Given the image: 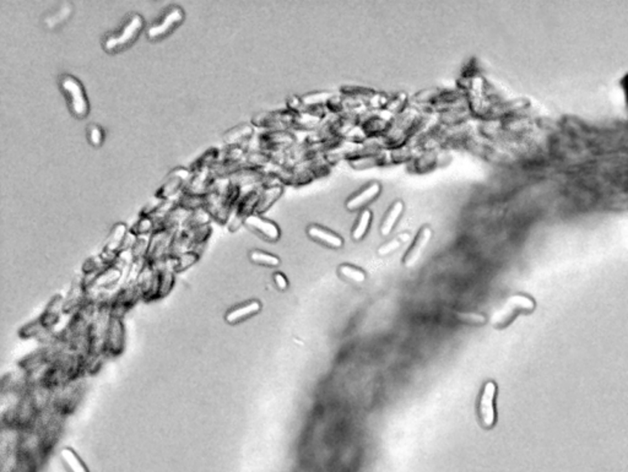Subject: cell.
<instances>
[{"instance_id":"6da1fadb","label":"cell","mask_w":628,"mask_h":472,"mask_svg":"<svg viewBox=\"0 0 628 472\" xmlns=\"http://www.w3.org/2000/svg\"><path fill=\"white\" fill-rule=\"evenodd\" d=\"M145 28V19L139 12H132L114 31L103 36L102 48L108 54H118L129 50Z\"/></svg>"},{"instance_id":"7a4b0ae2","label":"cell","mask_w":628,"mask_h":472,"mask_svg":"<svg viewBox=\"0 0 628 472\" xmlns=\"http://www.w3.org/2000/svg\"><path fill=\"white\" fill-rule=\"evenodd\" d=\"M67 107L74 118L84 120L90 114V101L84 85L72 74H63L58 80Z\"/></svg>"},{"instance_id":"3957f363","label":"cell","mask_w":628,"mask_h":472,"mask_svg":"<svg viewBox=\"0 0 628 472\" xmlns=\"http://www.w3.org/2000/svg\"><path fill=\"white\" fill-rule=\"evenodd\" d=\"M185 12L180 6H169L163 10L146 30V39L151 42H160L174 34L185 23Z\"/></svg>"},{"instance_id":"277c9868","label":"cell","mask_w":628,"mask_h":472,"mask_svg":"<svg viewBox=\"0 0 628 472\" xmlns=\"http://www.w3.org/2000/svg\"><path fill=\"white\" fill-rule=\"evenodd\" d=\"M496 395H497V387L494 382L485 383L483 391L480 395L479 400V418L483 425V428L490 429L494 426L496 423Z\"/></svg>"},{"instance_id":"5b68a950","label":"cell","mask_w":628,"mask_h":472,"mask_svg":"<svg viewBox=\"0 0 628 472\" xmlns=\"http://www.w3.org/2000/svg\"><path fill=\"white\" fill-rule=\"evenodd\" d=\"M125 347V326L123 318L111 314L107 329L105 352L107 356H119Z\"/></svg>"},{"instance_id":"8992f818","label":"cell","mask_w":628,"mask_h":472,"mask_svg":"<svg viewBox=\"0 0 628 472\" xmlns=\"http://www.w3.org/2000/svg\"><path fill=\"white\" fill-rule=\"evenodd\" d=\"M243 225L247 227L248 230H252L253 233L262 237L268 242H276L279 241L281 236L280 228L273 221L265 219L260 214L249 215L246 217Z\"/></svg>"},{"instance_id":"52a82bcc","label":"cell","mask_w":628,"mask_h":472,"mask_svg":"<svg viewBox=\"0 0 628 472\" xmlns=\"http://www.w3.org/2000/svg\"><path fill=\"white\" fill-rule=\"evenodd\" d=\"M381 191V184L377 182H372L348 199L346 202V208L350 211H357L361 208L365 210L367 205H370V202H375L377 197H379Z\"/></svg>"},{"instance_id":"ba28073f","label":"cell","mask_w":628,"mask_h":472,"mask_svg":"<svg viewBox=\"0 0 628 472\" xmlns=\"http://www.w3.org/2000/svg\"><path fill=\"white\" fill-rule=\"evenodd\" d=\"M260 310H262V304L259 301H255V299L248 301V302L238 304L233 308L227 310V313L224 314V321L230 325H237L243 321H248L254 315L258 314Z\"/></svg>"},{"instance_id":"9c48e42d","label":"cell","mask_w":628,"mask_h":472,"mask_svg":"<svg viewBox=\"0 0 628 472\" xmlns=\"http://www.w3.org/2000/svg\"><path fill=\"white\" fill-rule=\"evenodd\" d=\"M431 228H430L428 226H423V227L421 228L420 232L417 233L415 241L412 243V246L410 247L408 253L405 254L403 263H404L406 268H412V266L420 260L422 254L426 250L427 246H428V243L431 241Z\"/></svg>"},{"instance_id":"30bf717a","label":"cell","mask_w":628,"mask_h":472,"mask_svg":"<svg viewBox=\"0 0 628 472\" xmlns=\"http://www.w3.org/2000/svg\"><path fill=\"white\" fill-rule=\"evenodd\" d=\"M532 307H533L532 299L523 297V296H513L505 302V307L494 314V318H492V323L494 324L505 323V321L510 319V315L514 313V310H530Z\"/></svg>"},{"instance_id":"8fae6325","label":"cell","mask_w":628,"mask_h":472,"mask_svg":"<svg viewBox=\"0 0 628 472\" xmlns=\"http://www.w3.org/2000/svg\"><path fill=\"white\" fill-rule=\"evenodd\" d=\"M307 233L313 241L320 243V244H323L326 247L339 249V248H342L344 246V241H342V237L337 235V233H334L333 230H326L322 226H309L308 228H307Z\"/></svg>"},{"instance_id":"7c38bea8","label":"cell","mask_w":628,"mask_h":472,"mask_svg":"<svg viewBox=\"0 0 628 472\" xmlns=\"http://www.w3.org/2000/svg\"><path fill=\"white\" fill-rule=\"evenodd\" d=\"M123 276V269L122 266L118 264L109 265L106 269L102 270L101 272L97 275L92 286L87 290V292L91 290H107L109 287L114 286L121 277Z\"/></svg>"},{"instance_id":"4fadbf2b","label":"cell","mask_w":628,"mask_h":472,"mask_svg":"<svg viewBox=\"0 0 628 472\" xmlns=\"http://www.w3.org/2000/svg\"><path fill=\"white\" fill-rule=\"evenodd\" d=\"M74 12V6L72 3H63L54 9L53 12H48L43 19V25L48 30H56L61 28L63 23H67L72 17Z\"/></svg>"},{"instance_id":"5bb4252c","label":"cell","mask_w":628,"mask_h":472,"mask_svg":"<svg viewBox=\"0 0 628 472\" xmlns=\"http://www.w3.org/2000/svg\"><path fill=\"white\" fill-rule=\"evenodd\" d=\"M403 213H404V202H401V200H397L389 208L387 214L383 219V222H381V236L387 237L392 233Z\"/></svg>"},{"instance_id":"9a60e30c","label":"cell","mask_w":628,"mask_h":472,"mask_svg":"<svg viewBox=\"0 0 628 472\" xmlns=\"http://www.w3.org/2000/svg\"><path fill=\"white\" fill-rule=\"evenodd\" d=\"M128 232H129V228L127 227L125 224H123V222L116 224V225L113 226L109 236L107 238L105 249L108 250V252L119 254V252L122 250V247H123V243L125 241V238H127Z\"/></svg>"},{"instance_id":"2e32d148","label":"cell","mask_w":628,"mask_h":472,"mask_svg":"<svg viewBox=\"0 0 628 472\" xmlns=\"http://www.w3.org/2000/svg\"><path fill=\"white\" fill-rule=\"evenodd\" d=\"M252 135V127H249L247 124H242V125H237L235 128L226 131L222 138H224L226 147H241L242 142L248 140Z\"/></svg>"},{"instance_id":"e0dca14e","label":"cell","mask_w":628,"mask_h":472,"mask_svg":"<svg viewBox=\"0 0 628 472\" xmlns=\"http://www.w3.org/2000/svg\"><path fill=\"white\" fill-rule=\"evenodd\" d=\"M61 458L69 472H89L84 461L74 451L72 448H63L61 450Z\"/></svg>"},{"instance_id":"ac0fdd59","label":"cell","mask_w":628,"mask_h":472,"mask_svg":"<svg viewBox=\"0 0 628 472\" xmlns=\"http://www.w3.org/2000/svg\"><path fill=\"white\" fill-rule=\"evenodd\" d=\"M282 189L280 186H270L259 195L258 204L255 206V214H262L274 204L280 197Z\"/></svg>"},{"instance_id":"d6986e66","label":"cell","mask_w":628,"mask_h":472,"mask_svg":"<svg viewBox=\"0 0 628 472\" xmlns=\"http://www.w3.org/2000/svg\"><path fill=\"white\" fill-rule=\"evenodd\" d=\"M370 222H372V213L368 208L362 210L359 219L353 226V233H351L353 241H361L367 235V232L370 230Z\"/></svg>"},{"instance_id":"ffe728a7","label":"cell","mask_w":628,"mask_h":472,"mask_svg":"<svg viewBox=\"0 0 628 472\" xmlns=\"http://www.w3.org/2000/svg\"><path fill=\"white\" fill-rule=\"evenodd\" d=\"M130 230L138 237H150L156 230V221L150 215L141 214Z\"/></svg>"},{"instance_id":"44dd1931","label":"cell","mask_w":628,"mask_h":472,"mask_svg":"<svg viewBox=\"0 0 628 472\" xmlns=\"http://www.w3.org/2000/svg\"><path fill=\"white\" fill-rule=\"evenodd\" d=\"M249 260L253 264L260 265V266H266V268H276L280 265V259L278 258L274 254L254 249L249 253Z\"/></svg>"},{"instance_id":"7402d4cb","label":"cell","mask_w":628,"mask_h":472,"mask_svg":"<svg viewBox=\"0 0 628 472\" xmlns=\"http://www.w3.org/2000/svg\"><path fill=\"white\" fill-rule=\"evenodd\" d=\"M86 136H87V141L90 142V145L95 149H98L103 145L105 142V139H106V133L105 130L102 128L101 125L98 124H90L87 127V130H86Z\"/></svg>"},{"instance_id":"603a6c76","label":"cell","mask_w":628,"mask_h":472,"mask_svg":"<svg viewBox=\"0 0 628 472\" xmlns=\"http://www.w3.org/2000/svg\"><path fill=\"white\" fill-rule=\"evenodd\" d=\"M339 274L348 281L362 283L366 281V274L364 270L355 268L353 265L342 264L339 266Z\"/></svg>"},{"instance_id":"cb8c5ba5","label":"cell","mask_w":628,"mask_h":472,"mask_svg":"<svg viewBox=\"0 0 628 472\" xmlns=\"http://www.w3.org/2000/svg\"><path fill=\"white\" fill-rule=\"evenodd\" d=\"M399 247H400V241H398V239H392L390 242L384 243V244L378 249V254L381 255V257H383V255H388V254L395 252Z\"/></svg>"},{"instance_id":"d4e9b609","label":"cell","mask_w":628,"mask_h":472,"mask_svg":"<svg viewBox=\"0 0 628 472\" xmlns=\"http://www.w3.org/2000/svg\"><path fill=\"white\" fill-rule=\"evenodd\" d=\"M458 318L463 321H468V323L483 324V321H485V318H483V315L477 314V313H458Z\"/></svg>"},{"instance_id":"484cf974","label":"cell","mask_w":628,"mask_h":472,"mask_svg":"<svg viewBox=\"0 0 628 472\" xmlns=\"http://www.w3.org/2000/svg\"><path fill=\"white\" fill-rule=\"evenodd\" d=\"M275 286L278 287L280 291H285L289 287V281H287L286 276L281 272H275L274 276Z\"/></svg>"}]
</instances>
